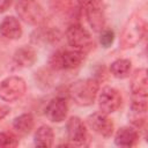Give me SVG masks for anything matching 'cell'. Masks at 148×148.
<instances>
[{
	"label": "cell",
	"mask_w": 148,
	"mask_h": 148,
	"mask_svg": "<svg viewBox=\"0 0 148 148\" xmlns=\"http://www.w3.org/2000/svg\"><path fill=\"white\" fill-rule=\"evenodd\" d=\"M98 92V82L95 79L79 80L71 84L68 94L75 104L80 106L91 105Z\"/></svg>",
	"instance_id": "1"
},
{
	"label": "cell",
	"mask_w": 148,
	"mask_h": 148,
	"mask_svg": "<svg viewBox=\"0 0 148 148\" xmlns=\"http://www.w3.org/2000/svg\"><path fill=\"white\" fill-rule=\"evenodd\" d=\"M146 35V22L139 15H132L125 24L121 36L120 45L123 49L136 46Z\"/></svg>",
	"instance_id": "2"
},
{
	"label": "cell",
	"mask_w": 148,
	"mask_h": 148,
	"mask_svg": "<svg viewBox=\"0 0 148 148\" xmlns=\"http://www.w3.org/2000/svg\"><path fill=\"white\" fill-rule=\"evenodd\" d=\"M16 13L23 22L31 25H42L46 21L44 9L36 0H18Z\"/></svg>",
	"instance_id": "3"
},
{
	"label": "cell",
	"mask_w": 148,
	"mask_h": 148,
	"mask_svg": "<svg viewBox=\"0 0 148 148\" xmlns=\"http://www.w3.org/2000/svg\"><path fill=\"white\" fill-rule=\"evenodd\" d=\"M84 60V52L79 50H67L57 51L50 59L49 65L53 69H73L79 67Z\"/></svg>",
	"instance_id": "4"
},
{
	"label": "cell",
	"mask_w": 148,
	"mask_h": 148,
	"mask_svg": "<svg viewBox=\"0 0 148 148\" xmlns=\"http://www.w3.org/2000/svg\"><path fill=\"white\" fill-rule=\"evenodd\" d=\"M27 90L25 81L20 76H9L0 83V98L5 102L18 101Z\"/></svg>",
	"instance_id": "5"
},
{
	"label": "cell",
	"mask_w": 148,
	"mask_h": 148,
	"mask_svg": "<svg viewBox=\"0 0 148 148\" xmlns=\"http://www.w3.org/2000/svg\"><path fill=\"white\" fill-rule=\"evenodd\" d=\"M87 21L92 30L102 31L105 27V3L103 0H87L84 3Z\"/></svg>",
	"instance_id": "6"
},
{
	"label": "cell",
	"mask_w": 148,
	"mask_h": 148,
	"mask_svg": "<svg viewBox=\"0 0 148 148\" xmlns=\"http://www.w3.org/2000/svg\"><path fill=\"white\" fill-rule=\"evenodd\" d=\"M66 38L71 46L79 51H87L92 45L90 34L80 24H72L66 31Z\"/></svg>",
	"instance_id": "7"
},
{
	"label": "cell",
	"mask_w": 148,
	"mask_h": 148,
	"mask_svg": "<svg viewBox=\"0 0 148 148\" xmlns=\"http://www.w3.org/2000/svg\"><path fill=\"white\" fill-rule=\"evenodd\" d=\"M123 98L120 92L112 87H104L98 97V106L101 112L110 114L117 111L121 105Z\"/></svg>",
	"instance_id": "8"
},
{
	"label": "cell",
	"mask_w": 148,
	"mask_h": 148,
	"mask_svg": "<svg viewBox=\"0 0 148 148\" xmlns=\"http://www.w3.org/2000/svg\"><path fill=\"white\" fill-rule=\"evenodd\" d=\"M71 146H84L88 140V132L84 123L79 117H71L66 125Z\"/></svg>",
	"instance_id": "9"
},
{
	"label": "cell",
	"mask_w": 148,
	"mask_h": 148,
	"mask_svg": "<svg viewBox=\"0 0 148 148\" xmlns=\"http://www.w3.org/2000/svg\"><path fill=\"white\" fill-rule=\"evenodd\" d=\"M87 124L95 133L104 138H110L113 133V123L103 112H94L88 116Z\"/></svg>",
	"instance_id": "10"
},
{
	"label": "cell",
	"mask_w": 148,
	"mask_h": 148,
	"mask_svg": "<svg viewBox=\"0 0 148 148\" xmlns=\"http://www.w3.org/2000/svg\"><path fill=\"white\" fill-rule=\"evenodd\" d=\"M67 112H68V105L64 97L52 98L45 109V114L47 119L51 120L52 123L64 121L67 117Z\"/></svg>",
	"instance_id": "11"
},
{
	"label": "cell",
	"mask_w": 148,
	"mask_h": 148,
	"mask_svg": "<svg viewBox=\"0 0 148 148\" xmlns=\"http://www.w3.org/2000/svg\"><path fill=\"white\" fill-rule=\"evenodd\" d=\"M36 59H37L36 51L34 50V47L28 46V45H23L18 47L15 51L14 57H13V60L16 64V66L23 67V68L31 67L36 62Z\"/></svg>",
	"instance_id": "12"
},
{
	"label": "cell",
	"mask_w": 148,
	"mask_h": 148,
	"mask_svg": "<svg viewBox=\"0 0 148 148\" xmlns=\"http://www.w3.org/2000/svg\"><path fill=\"white\" fill-rule=\"evenodd\" d=\"M0 34L8 39H18L22 36V27L17 18L7 16L0 23Z\"/></svg>",
	"instance_id": "13"
},
{
	"label": "cell",
	"mask_w": 148,
	"mask_h": 148,
	"mask_svg": "<svg viewBox=\"0 0 148 148\" xmlns=\"http://www.w3.org/2000/svg\"><path fill=\"white\" fill-rule=\"evenodd\" d=\"M139 139V134L136 130L130 126L120 127L114 136V143L119 147H132L136 143Z\"/></svg>",
	"instance_id": "14"
},
{
	"label": "cell",
	"mask_w": 148,
	"mask_h": 148,
	"mask_svg": "<svg viewBox=\"0 0 148 148\" xmlns=\"http://www.w3.org/2000/svg\"><path fill=\"white\" fill-rule=\"evenodd\" d=\"M131 91L132 94L147 95L148 92V79H147V69L140 68L136 69L132 76L131 81Z\"/></svg>",
	"instance_id": "15"
},
{
	"label": "cell",
	"mask_w": 148,
	"mask_h": 148,
	"mask_svg": "<svg viewBox=\"0 0 148 148\" xmlns=\"http://www.w3.org/2000/svg\"><path fill=\"white\" fill-rule=\"evenodd\" d=\"M53 140H54L53 130L47 125H43L38 127L37 131L35 132L34 141H35V145L38 147H46V148L52 147Z\"/></svg>",
	"instance_id": "16"
},
{
	"label": "cell",
	"mask_w": 148,
	"mask_h": 148,
	"mask_svg": "<svg viewBox=\"0 0 148 148\" xmlns=\"http://www.w3.org/2000/svg\"><path fill=\"white\" fill-rule=\"evenodd\" d=\"M35 126V119L31 113H23L18 117H16L13 120V127L14 130L21 134V135H27L29 134Z\"/></svg>",
	"instance_id": "17"
},
{
	"label": "cell",
	"mask_w": 148,
	"mask_h": 148,
	"mask_svg": "<svg viewBox=\"0 0 148 148\" xmlns=\"http://www.w3.org/2000/svg\"><path fill=\"white\" fill-rule=\"evenodd\" d=\"M35 36H32V42L35 43H43V44H53L59 42L61 34L57 29H39L35 31Z\"/></svg>",
	"instance_id": "18"
},
{
	"label": "cell",
	"mask_w": 148,
	"mask_h": 148,
	"mask_svg": "<svg viewBox=\"0 0 148 148\" xmlns=\"http://www.w3.org/2000/svg\"><path fill=\"white\" fill-rule=\"evenodd\" d=\"M132 64L128 59H117L110 66L111 74L117 79H125L131 73Z\"/></svg>",
	"instance_id": "19"
},
{
	"label": "cell",
	"mask_w": 148,
	"mask_h": 148,
	"mask_svg": "<svg viewBox=\"0 0 148 148\" xmlns=\"http://www.w3.org/2000/svg\"><path fill=\"white\" fill-rule=\"evenodd\" d=\"M147 95H140V94H132V101H131V110L134 113L141 114L147 111Z\"/></svg>",
	"instance_id": "20"
},
{
	"label": "cell",
	"mask_w": 148,
	"mask_h": 148,
	"mask_svg": "<svg viewBox=\"0 0 148 148\" xmlns=\"http://www.w3.org/2000/svg\"><path fill=\"white\" fill-rule=\"evenodd\" d=\"M18 145V140L10 132L0 133V148H13Z\"/></svg>",
	"instance_id": "21"
},
{
	"label": "cell",
	"mask_w": 148,
	"mask_h": 148,
	"mask_svg": "<svg viewBox=\"0 0 148 148\" xmlns=\"http://www.w3.org/2000/svg\"><path fill=\"white\" fill-rule=\"evenodd\" d=\"M99 42L102 44V46L104 47H109L112 45V43L114 42V32L111 29H103L101 37H99Z\"/></svg>",
	"instance_id": "22"
},
{
	"label": "cell",
	"mask_w": 148,
	"mask_h": 148,
	"mask_svg": "<svg viewBox=\"0 0 148 148\" xmlns=\"http://www.w3.org/2000/svg\"><path fill=\"white\" fill-rule=\"evenodd\" d=\"M9 111H10L9 106H7L6 104L0 103V119H3V118L9 113Z\"/></svg>",
	"instance_id": "23"
},
{
	"label": "cell",
	"mask_w": 148,
	"mask_h": 148,
	"mask_svg": "<svg viewBox=\"0 0 148 148\" xmlns=\"http://www.w3.org/2000/svg\"><path fill=\"white\" fill-rule=\"evenodd\" d=\"M12 5V0H0V13L6 12Z\"/></svg>",
	"instance_id": "24"
}]
</instances>
